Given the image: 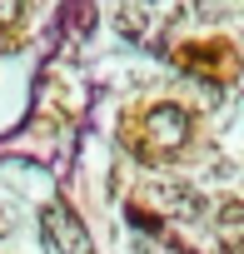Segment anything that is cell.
<instances>
[{
    "instance_id": "3957f363",
    "label": "cell",
    "mask_w": 244,
    "mask_h": 254,
    "mask_svg": "<svg viewBox=\"0 0 244 254\" xmlns=\"http://www.w3.org/2000/svg\"><path fill=\"white\" fill-rule=\"evenodd\" d=\"M219 229L224 234H244V204L239 199H224L219 204Z\"/></svg>"
},
{
    "instance_id": "7a4b0ae2",
    "label": "cell",
    "mask_w": 244,
    "mask_h": 254,
    "mask_svg": "<svg viewBox=\"0 0 244 254\" xmlns=\"http://www.w3.org/2000/svg\"><path fill=\"white\" fill-rule=\"evenodd\" d=\"M40 229H45L50 254H85V229H80V219H75L70 204H45Z\"/></svg>"
},
{
    "instance_id": "6da1fadb",
    "label": "cell",
    "mask_w": 244,
    "mask_h": 254,
    "mask_svg": "<svg viewBox=\"0 0 244 254\" xmlns=\"http://www.w3.org/2000/svg\"><path fill=\"white\" fill-rule=\"evenodd\" d=\"M184 140H189V110H180V105H155L150 120H145L140 150H145L150 160H165V155H175Z\"/></svg>"
},
{
    "instance_id": "5b68a950",
    "label": "cell",
    "mask_w": 244,
    "mask_h": 254,
    "mask_svg": "<svg viewBox=\"0 0 244 254\" xmlns=\"http://www.w3.org/2000/svg\"><path fill=\"white\" fill-rule=\"evenodd\" d=\"M20 15H25V10H20V5H0V25H15V20H20Z\"/></svg>"
},
{
    "instance_id": "277c9868",
    "label": "cell",
    "mask_w": 244,
    "mask_h": 254,
    "mask_svg": "<svg viewBox=\"0 0 244 254\" xmlns=\"http://www.w3.org/2000/svg\"><path fill=\"white\" fill-rule=\"evenodd\" d=\"M120 30H125V35L145 30V10H120Z\"/></svg>"
}]
</instances>
